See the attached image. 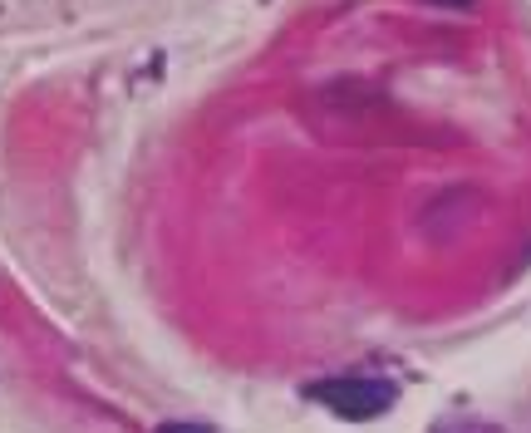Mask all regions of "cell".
Returning <instances> with one entry per match:
<instances>
[{"mask_svg": "<svg viewBox=\"0 0 531 433\" xmlns=\"http://www.w3.org/2000/svg\"><path fill=\"white\" fill-rule=\"evenodd\" d=\"M158 433H202V429H187V424H163Z\"/></svg>", "mask_w": 531, "mask_h": 433, "instance_id": "3957f363", "label": "cell"}, {"mask_svg": "<svg viewBox=\"0 0 531 433\" xmlns=\"http://www.w3.org/2000/svg\"><path fill=\"white\" fill-rule=\"evenodd\" d=\"M433 433H507V429H497V424H477V419H463V424H438Z\"/></svg>", "mask_w": 531, "mask_h": 433, "instance_id": "7a4b0ae2", "label": "cell"}, {"mask_svg": "<svg viewBox=\"0 0 531 433\" xmlns=\"http://www.w3.org/2000/svg\"><path fill=\"white\" fill-rule=\"evenodd\" d=\"M438 5H468V0H438Z\"/></svg>", "mask_w": 531, "mask_h": 433, "instance_id": "277c9868", "label": "cell"}, {"mask_svg": "<svg viewBox=\"0 0 531 433\" xmlns=\"http://www.w3.org/2000/svg\"><path fill=\"white\" fill-rule=\"evenodd\" d=\"M325 409H335V414H345V419H374V414H384L389 404H394V389L389 384H379V379H340V384H320V389H310Z\"/></svg>", "mask_w": 531, "mask_h": 433, "instance_id": "6da1fadb", "label": "cell"}]
</instances>
